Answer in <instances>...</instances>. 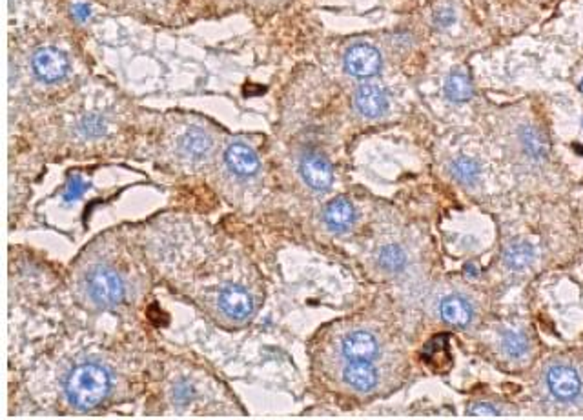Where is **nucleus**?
<instances>
[{
  "label": "nucleus",
  "instance_id": "nucleus-1",
  "mask_svg": "<svg viewBox=\"0 0 583 420\" xmlns=\"http://www.w3.org/2000/svg\"><path fill=\"white\" fill-rule=\"evenodd\" d=\"M109 386H111V380H109V373L106 371V368L93 364V362H84L69 371L64 389L73 406L81 407V410H90L104 400Z\"/></svg>",
  "mask_w": 583,
  "mask_h": 420
},
{
  "label": "nucleus",
  "instance_id": "nucleus-2",
  "mask_svg": "<svg viewBox=\"0 0 583 420\" xmlns=\"http://www.w3.org/2000/svg\"><path fill=\"white\" fill-rule=\"evenodd\" d=\"M88 293L99 306H115L124 297V282L111 270L100 267L88 279Z\"/></svg>",
  "mask_w": 583,
  "mask_h": 420
},
{
  "label": "nucleus",
  "instance_id": "nucleus-3",
  "mask_svg": "<svg viewBox=\"0 0 583 420\" xmlns=\"http://www.w3.org/2000/svg\"><path fill=\"white\" fill-rule=\"evenodd\" d=\"M345 69L355 78H370L381 69V55L370 44H355L345 53Z\"/></svg>",
  "mask_w": 583,
  "mask_h": 420
},
{
  "label": "nucleus",
  "instance_id": "nucleus-4",
  "mask_svg": "<svg viewBox=\"0 0 583 420\" xmlns=\"http://www.w3.org/2000/svg\"><path fill=\"white\" fill-rule=\"evenodd\" d=\"M69 69V60L62 51L55 48L39 50L33 57V71L41 80L57 82L66 77Z\"/></svg>",
  "mask_w": 583,
  "mask_h": 420
},
{
  "label": "nucleus",
  "instance_id": "nucleus-5",
  "mask_svg": "<svg viewBox=\"0 0 583 420\" xmlns=\"http://www.w3.org/2000/svg\"><path fill=\"white\" fill-rule=\"evenodd\" d=\"M547 386L558 400H572L582 391V379L570 366H552L547 373Z\"/></svg>",
  "mask_w": 583,
  "mask_h": 420
},
{
  "label": "nucleus",
  "instance_id": "nucleus-6",
  "mask_svg": "<svg viewBox=\"0 0 583 420\" xmlns=\"http://www.w3.org/2000/svg\"><path fill=\"white\" fill-rule=\"evenodd\" d=\"M219 307L232 321H246L254 313V300L241 286H228L219 295Z\"/></svg>",
  "mask_w": 583,
  "mask_h": 420
},
{
  "label": "nucleus",
  "instance_id": "nucleus-7",
  "mask_svg": "<svg viewBox=\"0 0 583 420\" xmlns=\"http://www.w3.org/2000/svg\"><path fill=\"white\" fill-rule=\"evenodd\" d=\"M301 176L312 190L323 191L330 188L334 181L332 166L321 155H306L301 160Z\"/></svg>",
  "mask_w": 583,
  "mask_h": 420
},
{
  "label": "nucleus",
  "instance_id": "nucleus-8",
  "mask_svg": "<svg viewBox=\"0 0 583 420\" xmlns=\"http://www.w3.org/2000/svg\"><path fill=\"white\" fill-rule=\"evenodd\" d=\"M378 340L366 331H354L341 342V351L348 360H373L378 357Z\"/></svg>",
  "mask_w": 583,
  "mask_h": 420
},
{
  "label": "nucleus",
  "instance_id": "nucleus-9",
  "mask_svg": "<svg viewBox=\"0 0 583 420\" xmlns=\"http://www.w3.org/2000/svg\"><path fill=\"white\" fill-rule=\"evenodd\" d=\"M224 162H226L228 169L235 173L237 176H252L259 172L257 153L246 144H241V142L228 146L226 153H224Z\"/></svg>",
  "mask_w": 583,
  "mask_h": 420
},
{
  "label": "nucleus",
  "instance_id": "nucleus-10",
  "mask_svg": "<svg viewBox=\"0 0 583 420\" xmlns=\"http://www.w3.org/2000/svg\"><path fill=\"white\" fill-rule=\"evenodd\" d=\"M354 104L361 115L370 118L381 117L388 108V100L385 91L373 84H364L355 91Z\"/></svg>",
  "mask_w": 583,
  "mask_h": 420
},
{
  "label": "nucleus",
  "instance_id": "nucleus-11",
  "mask_svg": "<svg viewBox=\"0 0 583 420\" xmlns=\"http://www.w3.org/2000/svg\"><path fill=\"white\" fill-rule=\"evenodd\" d=\"M343 379L357 391H370L378 384V371L366 360H350L343 371Z\"/></svg>",
  "mask_w": 583,
  "mask_h": 420
},
{
  "label": "nucleus",
  "instance_id": "nucleus-12",
  "mask_svg": "<svg viewBox=\"0 0 583 420\" xmlns=\"http://www.w3.org/2000/svg\"><path fill=\"white\" fill-rule=\"evenodd\" d=\"M324 224L332 231H346L354 224V206L346 199H334L324 208Z\"/></svg>",
  "mask_w": 583,
  "mask_h": 420
},
{
  "label": "nucleus",
  "instance_id": "nucleus-13",
  "mask_svg": "<svg viewBox=\"0 0 583 420\" xmlns=\"http://www.w3.org/2000/svg\"><path fill=\"white\" fill-rule=\"evenodd\" d=\"M439 312H441L443 321L452 326H458V328H465L472 321V307L463 297H458V295L443 298Z\"/></svg>",
  "mask_w": 583,
  "mask_h": 420
},
{
  "label": "nucleus",
  "instance_id": "nucleus-14",
  "mask_svg": "<svg viewBox=\"0 0 583 420\" xmlns=\"http://www.w3.org/2000/svg\"><path fill=\"white\" fill-rule=\"evenodd\" d=\"M536 258V251L528 242L525 240H516L510 242L503 251V260H505L507 267L512 272H521L525 267H528Z\"/></svg>",
  "mask_w": 583,
  "mask_h": 420
},
{
  "label": "nucleus",
  "instance_id": "nucleus-15",
  "mask_svg": "<svg viewBox=\"0 0 583 420\" xmlns=\"http://www.w3.org/2000/svg\"><path fill=\"white\" fill-rule=\"evenodd\" d=\"M181 149L188 157L200 158L208 155L212 149V139L208 133H205L199 127H190L184 135L181 136Z\"/></svg>",
  "mask_w": 583,
  "mask_h": 420
},
{
  "label": "nucleus",
  "instance_id": "nucleus-16",
  "mask_svg": "<svg viewBox=\"0 0 583 420\" xmlns=\"http://www.w3.org/2000/svg\"><path fill=\"white\" fill-rule=\"evenodd\" d=\"M446 97L454 102H465L472 97V84L463 71H452L445 82Z\"/></svg>",
  "mask_w": 583,
  "mask_h": 420
},
{
  "label": "nucleus",
  "instance_id": "nucleus-17",
  "mask_svg": "<svg viewBox=\"0 0 583 420\" xmlns=\"http://www.w3.org/2000/svg\"><path fill=\"white\" fill-rule=\"evenodd\" d=\"M378 262H379V266L385 270V272L397 273L405 267L406 255H405V251L399 248V246H396V244L385 246V248H381V251H379Z\"/></svg>",
  "mask_w": 583,
  "mask_h": 420
},
{
  "label": "nucleus",
  "instance_id": "nucleus-18",
  "mask_svg": "<svg viewBox=\"0 0 583 420\" xmlns=\"http://www.w3.org/2000/svg\"><path fill=\"white\" fill-rule=\"evenodd\" d=\"M501 348L510 358L523 357L528 349V340L519 331H505L501 337Z\"/></svg>",
  "mask_w": 583,
  "mask_h": 420
},
{
  "label": "nucleus",
  "instance_id": "nucleus-19",
  "mask_svg": "<svg viewBox=\"0 0 583 420\" xmlns=\"http://www.w3.org/2000/svg\"><path fill=\"white\" fill-rule=\"evenodd\" d=\"M521 142H523L528 155H533L534 158L545 157L549 146H547L545 136L537 132V130H534V127H523V132H521Z\"/></svg>",
  "mask_w": 583,
  "mask_h": 420
},
{
  "label": "nucleus",
  "instance_id": "nucleus-20",
  "mask_svg": "<svg viewBox=\"0 0 583 420\" xmlns=\"http://www.w3.org/2000/svg\"><path fill=\"white\" fill-rule=\"evenodd\" d=\"M452 173H454V176L458 181L465 182V184H470V182H474L478 178L479 166L472 158L461 157L452 164Z\"/></svg>",
  "mask_w": 583,
  "mask_h": 420
},
{
  "label": "nucleus",
  "instance_id": "nucleus-21",
  "mask_svg": "<svg viewBox=\"0 0 583 420\" xmlns=\"http://www.w3.org/2000/svg\"><path fill=\"white\" fill-rule=\"evenodd\" d=\"M78 132L84 133L86 136L104 135V132H106L104 118L99 117V115H86V117L81 118V122H78Z\"/></svg>",
  "mask_w": 583,
  "mask_h": 420
},
{
  "label": "nucleus",
  "instance_id": "nucleus-22",
  "mask_svg": "<svg viewBox=\"0 0 583 420\" xmlns=\"http://www.w3.org/2000/svg\"><path fill=\"white\" fill-rule=\"evenodd\" d=\"M84 191H86V182L82 181L81 176H71L68 182V188H66V193H64V200L66 202L78 200Z\"/></svg>",
  "mask_w": 583,
  "mask_h": 420
},
{
  "label": "nucleus",
  "instance_id": "nucleus-23",
  "mask_svg": "<svg viewBox=\"0 0 583 420\" xmlns=\"http://www.w3.org/2000/svg\"><path fill=\"white\" fill-rule=\"evenodd\" d=\"M470 415H476V416H494L498 415V412L494 410V406H491V404H476V406H472V410H470Z\"/></svg>",
  "mask_w": 583,
  "mask_h": 420
},
{
  "label": "nucleus",
  "instance_id": "nucleus-24",
  "mask_svg": "<svg viewBox=\"0 0 583 420\" xmlns=\"http://www.w3.org/2000/svg\"><path fill=\"white\" fill-rule=\"evenodd\" d=\"M75 13L78 15V18H86L90 15V9L88 6H75Z\"/></svg>",
  "mask_w": 583,
  "mask_h": 420
},
{
  "label": "nucleus",
  "instance_id": "nucleus-25",
  "mask_svg": "<svg viewBox=\"0 0 583 420\" xmlns=\"http://www.w3.org/2000/svg\"><path fill=\"white\" fill-rule=\"evenodd\" d=\"M579 88H582V91H583V80H582V84H579Z\"/></svg>",
  "mask_w": 583,
  "mask_h": 420
}]
</instances>
